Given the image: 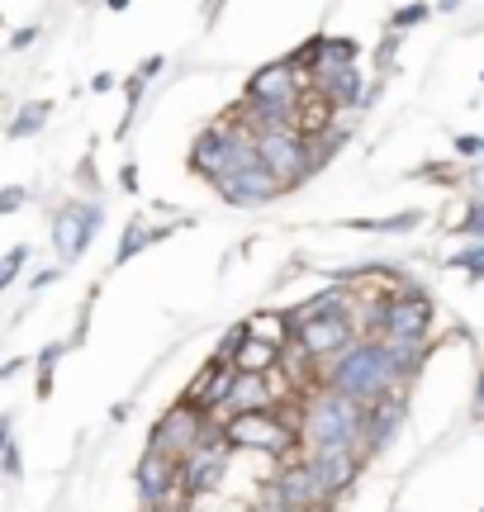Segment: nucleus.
<instances>
[{
  "instance_id": "obj_14",
  "label": "nucleus",
  "mask_w": 484,
  "mask_h": 512,
  "mask_svg": "<svg viewBox=\"0 0 484 512\" xmlns=\"http://www.w3.org/2000/svg\"><path fill=\"white\" fill-rule=\"evenodd\" d=\"M276 403H280V394L271 375H238L233 399H228V422L238 418V413H271Z\"/></svg>"
},
{
  "instance_id": "obj_4",
  "label": "nucleus",
  "mask_w": 484,
  "mask_h": 512,
  "mask_svg": "<svg viewBox=\"0 0 484 512\" xmlns=\"http://www.w3.org/2000/svg\"><path fill=\"white\" fill-rule=\"evenodd\" d=\"M224 437L233 441V451H252V456L266 460H285L299 446V422L280 418V408L271 413H238V418L224 427Z\"/></svg>"
},
{
  "instance_id": "obj_30",
  "label": "nucleus",
  "mask_w": 484,
  "mask_h": 512,
  "mask_svg": "<svg viewBox=\"0 0 484 512\" xmlns=\"http://www.w3.org/2000/svg\"><path fill=\"white\" fill-rule=\"evenodd\" d=\"M475 413L484 418V380H480V399H475Z\"/></svg>"
},
{
  "instance_id": "obj_17",
  "label": "nucleus",
  "mask_w": 484,
  "mask_h": 512,
  "mask_svg": "<svg viewBox=\"0 0 484 512\" xmlns=\"http://www.w3.org/2000/svg\"><path fill=\"white\" fill-rule=\"evenodd\" d=\"M157 238H162V233H148V223H143V219H133V223H129V233H124V247L114 252V266H124V261H133V256L143 252L148 242H157Z\"/></svg>"
},
{
  "instance_id": "obj_27",
  "label": "nucleus",
  "mask_w": 484,
  "mask_h": 512,
  "mask_svg": "<svg viewBox=\"0 0 484 512\" xmlns=\"http://www.w3.org/2000/svg\"><path fill=\"white\" fill-rule=\"evenodd\" d=\"M38 38V29H19L15 38H10V48H29V43H34Z\"/></svg>"
},
{
  "instance_id": "obj_1",
  "label": "nucleus",
  "mask_w": 484,
  "mask_h": 512,
  "mask_svg": "<svg viewBox=\"0 0 484 512\" xmlns=\"http://www.w3.org/2000/svg\"><path fill=\"white\" fill-rule=\"evenodd\" d=\"M409 380H413L409 366H404V361L394 356L390 342H380V337H356L337 361L323 366V384L337 389V394H352L361 408H375L380 399L399 394Z\"/></svg>"
},
{
  "instance_id": "obj_15",
  "label": "nucleus",
  "mask_w": 484,
  "mask_h": 512,
  "mask_svg": "<svg viewBox=\"0 0 484 512\" xmlns=\"http://www.w3.org/2000/svg\"><path fill=\"white\" fill-rule=\"evenodd\" d=\"M409 413V399H404V389L390 394V399H380L371 408V422H366V456H375L380 446H390V437L399 432V422Z\"/></svg>"
},
{
  "instance_id": "obj_11",
  "label": "nucleus",
  "mask_w": 484,
  "mask_h": 512,
  "mask_svg": "<svg viewBox=\"0 0 484 512\" xmlns=\"http://www.w3.org/2000/svg\"><path fill=\"white\" fill-rule=\"evenodd\" d=\"M138 494H143V503H148L152 512L171 508L181 494V465L167 456H157V451H148V456L138 460Z\"/></svg>"
},
{
  "instance_id": "obj_8",
  "label": "nucleus",
  "mask_w": 484,
  "mask_h": 512,
  "mask_svg": "<svg viewBox=\"0 0 484 512\" xmlns=\"http://www.w3.org/2000/svg\"><path fill=\"white\" fill-rule=\"evenodd\" d=\"M309 95H314V81L299 76L295 57H280V62L261 67V72L247 81V100H257V105H285V110H299Z\"/></svg>"
},
{
  "instance_id": "obj_18",
  "label": "nucleus",
  "mask_w": 484,
  "mask_h": 512,
  "mask_svg": "<svg viewBox=\"0 0 484 512\" xmlns=\"http://www.w3.org/2000/svg\"><path fill=\"white\" fill-rule=\"evenodd\" d=\"M43 119H48V100L24 105V110L15 114V124H10V138H29V133H38V128H43Z\"/></svg>"
},
{
  "instance_id": "obj_25",
  "label": "nucleus",
  "mask_w": 484,
  "mask_h": 512,
  "mask_svg": "<svg viewBox=\"0 0 484 512\" xmlns=\"http://www.w3.org/2000/svg\"><path fill=\"white\" fill-rule=\"evenodd\" d=\"M162 67H167V62H162V57H148V62H143V67H138V81H148V76H157V72H162Z\"/></svg>"
},
{
  "instance_id": "obj_16",
  "label": "nucleus",
  "mask_w": 484,
  "mask_h": 512,
  "mask_svg": "<svg viewBox=\"0 0 484 512\" xmlns=\"http://www.w3.org/2000/svg\"><path fill=\"white\" fill-rule=\"evenodd\" d=\"M366 86H361V76H356V67H342V72H333L328 76V81H323V86H314V95H323V100H333L337 110H342V105H361V100H366Z\"/></svg>"
},
{
  "instance_id": "obj_21",
  "label": "nucleus",
  "mask_w": 484,
  "mask_h": 512,
  "mask_svg": "<svg viewBox=\"0 0 484 512\" xmlns=\"http://www.w3.org/2000/svg\"><path fill=\"white\" fill-rule=\"evenodd\" d=\"M451 261H456L461 271H470V275H480V280H484V242H470L466 252H456Z\"/></svg>"
},
{
  "instance_id": "obj_10",
  "label": "nucleus",
  "mask_w": 484,
  "mask_h": 512,
  "mask_svg": "<svg viewBox=\"0 0 484 512\" xmlns=\"http://www.w3.org/2000/svg\"><path fill=\"white\" fill-rule=\"evenodd\" d=\"M100 228V204H67L53 219V247L62 261H81Z\"/></svg>"
},
{
  "instance_id": "obj_22",
  "label": "nucleus",
  "mask_w": 484,
  "mask_h": 512,
  "mask_svg": "<svg viewBox=\"0 0 484 512\" xmlns=\"http://www.w3.org/2000/svg\"><path fill=\"white\" fill-rule=\"evenodd\" d=\"M24 247H15V252L5 256V261H0V285H15V275H19V266H24Z\"/></svg>"
},
{
  "instance_id": "obj_26",
  "label": "nucleus",
  "mask_w": 484,
  "mask_h": 512,
  "mask_svg": "<svg viewBox=\"0 0 484 512\" xmlns=\"http://www.w3.org/2000/svg\"><path fill=\"white\" fill-rule=\"evenodd\" d=\"M484 147V138H456V152H466V157H475Z\"/></svg>"
},
{
  "instance_id": "obj_24",
  "label": "nucleus",
  "mask_w": 484,
  "mask_h": 512,
  "mask_svg": "<svg viewBox=\"0 0 484 512\" xmlns=\"http://www.w3.org/2000/svg\"><path fill=\"white\" fill-rule=\"evenodd\" d=\"M19 204H24V190H19V185H5V190H0V214H15Z\"/></svg>"
},
{
  "instance_id": "obj_7",
  "label": "nucleus",
  "mask_w": 484,
  "mask_h": 512,
  "mask_svg": "<svg viewBox=\"0 0 484 512\" xmlns=\"http://www.w3.org/2000/svg\"><path fill=\"white\" fill-rule=\"evenodd\" d=\"M228 451H233V441L224 437V427H214V432L181 460V494H186V503L214 494V489L224 484L228 479Z\"/></svg>"
},
{
  "instance_id": "obj_19",
  "label": "nucleus",
  "mask_w": 484,
  "mask_h": 512,
  "mask_svg": "<svg viewBox=\"0 0 484 512\" xmlns=\"http://www.w3.org/2000/svg\"><path fill=\"white\" fill-rule=\"evenodd\" d=\"M428 15H432V5H423V0H418V5H404V10H394L390 15V29L394 34H404V29H413V24H423Z\"/></svg>"
},
{
  "instance_id": "obj_29",
  "label": "nucleus",
  "mask_w": 484,
  "mask_h": 512,
  "mask_svg": "<svg viewBox=\"0 0 484 512\" xmlns=\"http://www.w3.org/2000/svg\"><path fill=\"white\" fill-rule=\"evenodd\" d=\"M394 48H399V38H390V43L380 48V62H385V67H390V62H394Z\"/></svg>"
},
{
  "instance_id": "obj_6",
  "label": "nucleus",
  "mask_w": 484,
  "mask_h": 512,
  "mask_svg": "<svg viewBox=\"0 0 484 512\" xmlns=\"http://www.w3.org/2000/svg\"><path fill=\"white\" fill-rule=\"evenodd\" d=\"M271 484H276V498L285 512H328L337 503V494L328 489V479L318 475V465L309 456L285 460Z\"/></svg>"
},
{
  "instance_id": "obj_13",
  "label": "nucleus",
  "mask_w": 484,
  "mask_h": 512,
  "mask_svg": "<svg viewBox=\"0 0 484 512\" xmlns=\"http://www.w3.org/2000/svg\"><path fill=\"white\" fill-rule=\"evenodd\" d=\"M219 195H224L228 204H238V209H247V204H266V200H276L280 190V176L271 171L266 162H257L252 171H242V176H233V181H224V185H214Z\"/></svg>"
},
{
  "instance_id": "obj_28",
  "label": "nucleus",
  "mask_w": 484,
  "mask_h": 512,
  "mask_svg": "<svg viewBox=\"0 0 484 512\" xmlns=\"http://www.w3.org/2000/svg\"><path fill=\"white\" fill-rule=\"evenodd\" d=\"M53 280H57V271H38V275H34V290H48Z\"/></svg>"
},
{
  "instance_id": "obj_9",
  "label": "nucleus",
  "mask_w": 484,
  "mask_h": 512,
  "mask_svg": "<svg viewBox=\"0 0 484 512\" xmlns=\"http://www.w3.org/2000/svg\"><path fill=\"white\" fill-rule=\"evenodd\" d=\"M257 152H261V162L280 176V185H285V190H290V185H299L318 166V152H314V143H309L304 133H261Z\"/></svg>"
},
{
  "instance_id": "obj_2",
  "label": "nucleus",
  "mask_w": 484,
  "mask_h": 512,
  "mask_svg": "<svg viewBox=\"0 0 484 512\" xmlns=\"http://www.w3.org/2000/svg\"><path fill=\"white\" fill-rule=\"evenodd\" d=\"M366 422H371V408H361L352 394L314 384L309 399H304V413H299V432H304L309 446H356V451H366Z\"/></svg>"
},
{
  "instance_id": "obj_3",
  "label": "nucleus",
  "mask_w": 484,
  "mask_h": 512,
  "mask_svg": "<svg viewBox=\"0 0 484 512\" xmlns=\"http://www.w3.org/2000/svg\"><path fill=\"white\" fill-rule=\"evenodd\" d=\"M428 328H432V304L428 294L418 290H399L385 309V328H380V342H390L394 356L409 366V375L418 370V356L428 347Z\"/></svg>"
},
{
  "instance_id": "obj_31",
  "label": "nucleus",
  "mask_w": 484,
  "mask_h": 512,
  "mask_svg": "<svg viewBox=\"0 0 484 512\" xmlns=\"http://www.w3.org/2000/svg\"><path fill=\"white\" fill-rule=\"evenodd\" d=\"M105 5H110V10H129V0H105Z\"/></svg>"
},
{
  "instance_id": "obj_5",
  "label": "nucleus",
  "mask_w": 484,
  "mask_h": 512,
  "mask_svg": "<svg viewBox=\"0 0 484 512\" xmlns=\"http://www.w3.org/2000/svg\"><path fill=\"white\" fill-rule=\"evenodd\" d=\"M214 427H219V422H209L200 408H190V403L181 399V403H171L167 413L157 418L148 451H157V456H167V460H176V465H181V460H186L190 451H195V446L214 432Z\"/></svg>"
},
{
  "instance_id": "obj_12",
  "label": "nucleus",
  "mask_w": 484,
  "mask_h": 512,
  "mask_svg": "<svg viewBox=\"0 0 484 512\" xmlns=\"http://www.w3.org/2000/svg\"><path fill=\"white\" fill-rule=\"evenodd\" d=\"M309 460L318 465V475L328 479V489L342 498L356 484V475H361L366 451H356V446H309Z\"/></svg>"
},
{
  "instance_id": "obj_20",
  "label": "nucleus",
  "mask_w": 484,
  "mask_h": 512,
  "mask_svg": "<svg viewBox=\"0 0 484 512\" xmlns=\"http://www.w3.org/2000/svg\"><path fill=\"white\" fill-rule=\"evenodd\" d=\"M456 233L461 238H475V242H484V200H475L470 204V214L461 223H456Z\"/></svg>"
},
{
  "instance_id": "obj_23",
  "label": "nucleus",
  "mask_w": 484,
  "mask_h": 512,
  "mask_svg": "<svg viewBox=\"0 0 484 512\" xmlns=\"http://www.w3.org/2000/svg\"><path fill=\"white\" fill-rule=\"evenodd\" d=\"M5 475H10V479L24 475V470H19V446H15V437H10V432H5Z\"/></svg>"
}]
</instances>
